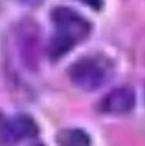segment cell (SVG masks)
<instances>
[{"instance_id": "cell-3", "label": "cell", "mask_w": 145, "mask_h": 146, "mask_svg": "<svg viewBox=\"0 0 145 146\" xmlns=\"http://www.w3.org/2000/svg\"><path fill=\"white\" fill-rule=\"evenodd\" d=\"M135 104V96L130 88L122 87L112 90L103 98L101 108L111 114H123L129 112Z\"/></svg>"}, {"instance_id": "cell-7", "label": "cell", "mask_w": 145, "mask_h": 146, "mask_svg": "<svg viewBox=\"0 0 145 146\" xmlns=\"http://www.w3.org/2000/svg\"><path fill=\"white\" fill-rule=\"evenodd\" d=\"M33 146H44V145H42V144H36V145H33Z\"/></svg>"}, {"instance_id": "cell-2", "label": "cell", "mask_w": 145, "mask_h": 146, "mask_svg": "<svg viewBox=\"0 0 145 146\" xmlns=\"http://www.w3.org/2000/svg\"><path fill=\"white\" fill-rule=\"evenodd\" d=\"M71 81L83 90H95L103 84L105 73L101 65L93 59H81L75 62L70 70Z\"/></svg>"}, {"instance_id": "cell-1", "label": "cell", "mask_w": 145, "mask_h": 146, "mask_svg": "<svg viewBox=\"0 0 145 146\" xmlns=\"http://www.w3.org/2000/svg\"><path fill=\"white\" fill-rule=\"evenodd\" d=\"M52 20L58 29V33L66 35L75 42L83 40L91 31L89 22L81 14L68 7L54 9Z\"/></svg>"}, {"instance_id": "cell-6", "label": "cell", "mask_w": 145, "mask_h": 146, "mask_svg": "<svg viewBox=\"0 0 145 146\" xmlns=\"http://www.w3.org/2000/svg\"><path fill=\"white\" fill-rule=\"evenodd\" d=\"M81 1L95 10L99 9L101 7V4H103V0H81Z\"/></svg>"}, {"instance_id": "cell-4", "label": "cell", "mask_w": 145, "mask_h": 146, "mask_svg": "<svg viewBox=\"0 0 145 146\" xmlns=\"http://www.w3.org/2000/svg\"><path fill=\"white\" fill-rule=\"evenodd\" d=\"M59 146H91L89 136L81 129L71 128L60 132L58 135Z\"/></svg>"}, {"instance_id": "cell-5", "label": "cell", "mask_w": 145, "mask_h": 146, "mask_svg": "<svg viewBox=\"0 0 145 146\" xmlns=\"http://www.w3.org/2000/svg\"><path fill=\"white\" fill-rule=\"evenodd\" d=\"M75 44V41L69 38L68 36L57 33V35L53 37L49 44V55L54 60L60 59L70 52Z\"/></svg>"}]
</instances>
